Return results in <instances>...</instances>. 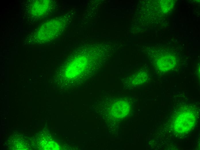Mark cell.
I'll list each match as a JSON object with an SVG mask.
<instances>
[{
    "mask_svg": "<svg viewBox=\"0 0 200 150\" xmlns=\"http://www.w3.org/2000/svg\"><path fill=\"white\" fill-rule=\"evenodd\" d=\"M149 77V74L147 70H140L127 77L125 81L129 85H138L145 82L148 80Z\"/></svg>",
    "mask_w": 200,
    "mask_h": 150,
    "instance_id": "cell-1",
    "label": "cell"
}]
</instances>
